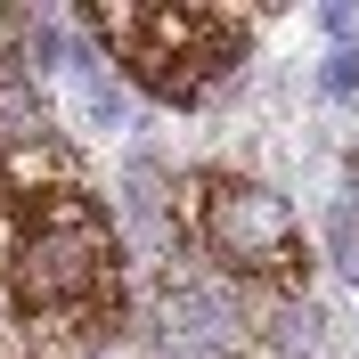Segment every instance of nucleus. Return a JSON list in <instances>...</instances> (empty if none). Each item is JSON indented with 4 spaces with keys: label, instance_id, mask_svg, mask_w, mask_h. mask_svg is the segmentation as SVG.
I'll return each mask as SVG.
<instances>
[{
    "label": "nucleus",
    "instance_id": "f257e3e1",
    "mask_svg": "<svg viewBox=\"0 0 359 359\" xmlns=\"http://www.w3.org/2000/svg\"><path fill=\"white\" fill-rule=\"evenodd\" d=\"M0 286L57 343L123 327V237L57 139L0 156Z\"/></svg>",
    "mask_w": 359,
    "mask_h": 359
},
{
    "label": "nucleus",
    "instance_id": "f03ea898",
    "mask_svg": "<svg viewBox=\"0 0 359 359\" xmlns=\"http://www.w3.org/2000/svg\"><path fill=\"white\" fill-rule=\"evenodd\" d=\"M82 25L131 66L139 90H156L172 107H196L245 49V25L229 8H123V0H98Z\"/></svg>",
    "mask_w": 359,
    "mask_h": 359
},
{
    "label": "nucleus",
    "instance_id": "7ed1b4c3",
    "mask_svg": "<svg viewBox=\"0 0 359 359\" xmlns=\"http://www.w3.org/2000/svg\"><path fill=\"white\" fill-rule=\"evenodd\" d=\"M180 221L229 278L245 286H302L311 278V245H302V221L286 212V196H269L262 180L237 172H196L188 196H180Z\"/></svg>",
    "mask_w": 359,
    "mask_h": 359
},
{
    "label": "nucleus",
    "instance_id": "20e7f679",
    "mask_svg": "<svg viewBox=\"0 0 359 359\" xmlns=\"http://www.w3.org/2000/svg\"><path fill=\"white\" fill-rule=\"evenodd\" d=\"M41 139H49L41 82H33L17 57H0V156H17V147H41Z\"/></svg>",
    "mask_w": 359,
    "mask_h": 359
},
{
    "label": "nucleus",
    "instance_id": "39448f33",
    "mask_svg": "<svg viewBox=\"0 0 359 359\" xmlns=\"http://www.w3.org/2000/svg\"><path fill=\"white\" fill-rule=\"evenodd\" d=\"M318 82H327V98H351V90H359V49H335Z\"/></svg>",
    "mask_w": 359,
    "mask_h": 359
},
{
    "label": "nucleus",
    "instance_id": "423d86ee",
    "mask_svg": "<svg viewBox=\"0 0 359 359\" xmlns=\"http://www.w3.org/2000/svg\"><path fill=\"white\" fill-rule=\"evenodd\" d=\"M335 253H343V269L359 278V212L351 204H335Z\"/></svg>",
    "mask_w": 359,
    "mask_h": 359
},
{
    "label": "nucleus",
    "instance_id": "0eeeda50",
    "mask_svg": "<svg viewBox=\"0 0 359 359\" xmlns=\"http://www.w3.org/2000/svg\"><path fill=\"white\" fill-rule=\"evenodd\" d=\"M351 212H359V163H351Z\"/></svg>",
    "mask_w": 359,
    "mask_h": 359
}]
</instances>
